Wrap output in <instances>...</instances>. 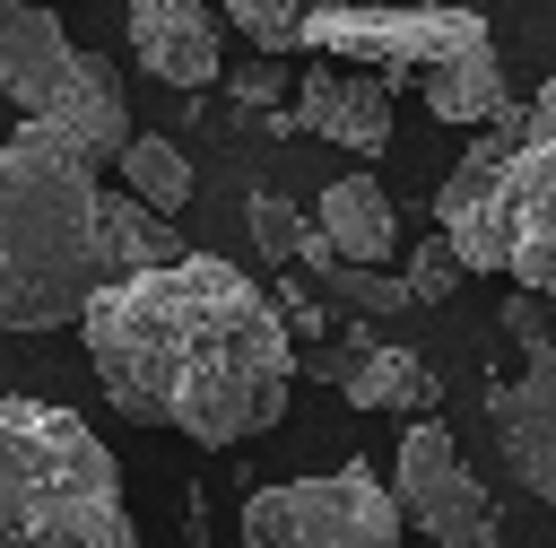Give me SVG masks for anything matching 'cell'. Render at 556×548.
Returning a JSON list of instances; mask_svg holds the SVG:
<instances>
[{
  "label": "cell",
  "instance_id": "4fadbf2b",
  "mask_svg": "<svg viewBox=\"0 0 556 548\" xmlns=\"http://www.w3.org/2000/svg\"><path fill=\"white\" fill-rule=\"evenodd\" d=\"M313 226H321L356 270H382L391 252H408V244H400V217H391V200H382V183H374V174H339V183L321 191Z\"/></svg>",
  "mask_w": 556,
  "mask_h": 548
},
{
  "label": "cell",
  "instance_id": "5bb4252c",
  "mask_svg": "<svg viewBox=\"0 0 556 548\" xmlns=\"http://www.w3.org/2000/svg\"><path fill=\"white\" fill-rule=\"evenodd\" d=\"M426 104L478 139V130H486V122L513 104V87H504V52H495V43H469V52L434 61V70H426Z\"/></svg>",
  "mask_w": 556,
  "mask_h": 548
},
{
  "label": "cell",
  "instance_id": "9c48e42d",
  "mask_svg": "<svg viewBox=\"0 0 556 548\" xmlns=\"http://www.w3.org/2000/svg\"><path fill=\"white\" fill-rule=\"evenodd\" d=\"M321 374L348 391V409H382V418H408V426L443 409L434 365H426L417 348L374 339V322H348V339H330V348H321Z\"/></svg>",
  "mask_w": 556,
  "mask_h": 548
},
{
  "label": "cell",
  "instance_id": "5b68a950",
  "mask_svg": "<svg viewBox=\"0 0 556 548\" xmlns=\"http://www.w3.org/2000/svg\"><path fill=\"white\" fill-rule=\"evenodd\" d=\"M469 270H504L530 296H556V78L530 96V130L513 148L504 191L452 235Z\"/></svg>",
  "mask_w": 556,
  "mask_h": 548
},
{
  "label": "cell",
  "instance_id": "30bf717a",
  "mask_svg": "<svg viewBox=\"0 0 556 548\" xmlns=\"http://www.w3.org/2000/svg\"><path fill=\"white\" fill-rule=\"evenodd\" d=\"M130 52H139V70L148 78H165V87H217L226 78V26L208 17V0H130Z\"/></svg>",
  "mask_w": 556,
  "mask_h": 548
},
{
  "label": "cell",
  "instance_id": "3957f363",
  "mask_svg": "<svg viewBox=\"0 0 556 548\" xmlns=\"http://www.w3.org/2000/svg\"><path fill=\"white\" fill-rule=\"evenodd\" d=\"M0 548H139L122 461L78 409L0 400Z\"/></svg>",
  "mask_w": 556,
  "mask_h": 548
},
{
  "label": "cell",
  "instance_id": "7a4b0ae2",
  "mask_svg": "<svg viewBox=\"0 0 556 548\" xmlns=\"http://www.w3.org/2000/svg\"><path fill=\"white\" fill-rule=\"evenodd\" d=\"M113 183L104 165L43 122H17L0 139V322L9 331H61L87 322L113 287L104 270Z\"/></svg>",
  "mask_w": 556,
  "mask_h": 548
},
{
  "label": "cell",
  "instance_id": "ac0fdd59",
  "mask_svg": "<svg viewBox=\"0 0 556 548\" xmlns=\"http://www.w3.org/2000/svg\"><path fill=\"white\" fill-rule=\"evenodd\" d=\"M400 278H408V296H417V304H443V296H452V287L469 278V261H460V244H452V235L434 226V235H417V244H408Z\"/></svg>",
  "mask_w": 556,
  "mask_h": 548
},
{
  "label": "cell",
  "instance_id": "9a60e30c",
  "mask_svg": "<svg viewBox=\"0 0 556 548\" xmlns=\"http://www.w3.org/2000/svg\"><path fill=\"white\" fill-rule=\"evenodd\" d=\"M330 9H348V0H226L235 35H252V43L269 52V61L304 52V43H313V26H321Z\"/></svg>",
  "mask_w": 556,
  "mask_h": 548
},
{
  "label": "cell",
  "instance_id": "44dd1931",
  "mask_svg": "<svg viewBox=\"0 0 556 548\" xmlns=\"http://www.w3.org/2000/svg\"><path fill=\"white\" fill-rule=\"evenodd\" d=\"M278 313H287L295 339H330V313H321V296L304 287V270H278Z\"/></svg>",
  "mask_w": 556,
  "mask_h": 548
},
{
  "label": "cell",
  "instance_id": "603a6c76",
  "mask_svg": "<svg viewBox=\"0 0 556 548\" xmlns=\"http://www.w3.org/2000/svg\"><path fill=\"white\" fill-rule=\"evenodd\" d=\"M35 9H52V0H35Z\"/></svg>",
  "mask_w": 556,
  "mask_h": 548
},
{
  "label": "cell",
  "instance_id": "8992f818",
  "mask_svg": "<svg viewBox=\"0 0 556 548\" xmlns=\"http://www.w3.org/2000/svg\"><path fill=\"white\" fill-rule=\"evenodd\" d=\"M400 531L408 513L365 461L243 496V548H400Z\"/></svg>",
  "mask_w": 556,
  "mask_h": 548
},
{
  "label": "cell",
  "instance_id": "cb8c5ba5",
  "mask_svg": "<svg viewBox=\"0 0 556 548\" xmlns=\"http://www.w3.org/2000/svg\"><path fill=\"white\" fill-rule=\"evenodd\" d=\"M495 548H504V539H495Z\"/></svg>",
  "mask_w": 556,
  "mask_h": 548
},
{
  "label": "cell",
  "instance_id": "ffe728a7",
  "mask_svg": "<svg viewBox=\"0 0 556 548\" xmlns=\"http://www.w3.org/2000/svg\"><path fill=\"white\" fill-rule=\"evenodd\" d=\"M504 339L521 348V365H556V296L513 287V296H504Z\"/></svg>",
  "mask_w": 556,
  "mask_h": 548
},
{
  "label": "cell",
  "instance_id": "277c9868",
  "mask_svg": "<svg viewBox=\"0 0 556 548\" xmlns=\"http://www.w3.org/2000/svg\"><path fill=\"white\" fill-rule=\"evenodd\" d=\"M0 96L17 104V122H43V130H70L96 165H122L130 157V104H122V78L78 52L61 35L52 9L35 0H9L0 9Z\"/></svg>",
  "mask_w": 556,
  "mask_h": 548
},
{
  "label": "cell",
  "instance_id": "e0dca14e",
  "mask_svg": "<svg viewBox=\"0 0 556 548\" xmlns=\"http://www.w3.org/2000/svg\"><path fill=\"white\" fill-rule=\"evenodd\" d=\"M243 226H252V244H261L278 270H295V252L313 244V217H304L287 191H252V200H243Z\"/></svg>",
  "mask_w": 556,
  "mask_h": 548
},
{
  "label": "cell",
  "instance_id": "2e32d148",
  "mask_svg": "<svg viewBox=\"0 0 556 548\" xmlns=\"http://www.w3.org/2000/svg\"><path fill=\"white\" fill-rule=\"evenodd\" d=\"M122 191H139L156 217H174V209L191 200V157H182L165 130H139L130 157H122Z\"/></svg>",
  "mask_w": 556,
  "mask_h": 548
},
{
  "label": "cell",
  "instance_id": "d6986e66",
  "mask_svg": "<svg viewBox=\"0 0 556 548\" xmlns=\"http://www.w3.org/2000/svg\"><path fill=\"white\" fill-rule=\"evenodd\" d=\"M330 296H339V304H348L356 322H382V313H408V304H417L400 270H356V261H348V270L330 278Z\"/></svg>",
  "mask_w": 556,
  "mask_h": 548
},
{
  "label": "cell",
  "instance_id": "ba28073f",
  "mask_svg": "<svg viewBox=\"0 0 556 548\" xmlns=\"http://www.w3.org/2000/svg\"><path fill=\"white\" fill-rule=\"evenodd\" d=\"M469 43H486V17L478 9H443V0H417V9H330L321 26H313V43L304 52H321V61H374L382 78H400V70H434V61H452V52H469Z\"/></svg>",
  "mask_w": 556,
  "mask_h": 548
},
{
  "label": "cell",
  "instance_id": "52a82bcc",
  "mask_svg": "<svg viewBox=\"0 0 556 548\" xmlns=\"http://www.w3.org/2000/svg\"><path fill=\"white\" fill-rule=\"evenodd\" d=\"M391 496H400V513L417 522V539H434V548H495V539H504V513H495L486 478L460 461V444H452L443 418H417V426L400 435V452H391Z\"/></svg>",
  "mask_w": 556,
  "mask_h": 548
},
{
  "label": "cell",
  "instance_id": "7402d4cb",
  "mask_svg": "<svg viewBox=\"0 0 556 548\" xmlns=\"http://www.w3.org/2000/svg\"><path fill=\"white\" fill-rule=\"evenodd\" d=\"M235 96H243V104H278V61H252V70H235Z\"/></svg>",
  "mask_w": 556,
  "mask_h": 548
},
{
  "label": "cell",
  "instance_id": "6da1fadb",
  "mask_svg": "<svg viewBox=\"0 0 556 548\" xmlns=\"http://www.w3.org/2000/svg\"><path fill=\"white\" fill-rule=\"evenodd\" d=\"M78 339L104 383V409L130 426H165V435L226 452L287 418L295 331L278 296H261L235 261L191 252L174 270L104 287Z\"/></svg>",
  "mask_w": 556,
  "mask_h": 548
},
{
  "label": "cell",
  "instance_id": "7c38bea8",
  "mask_svg": "<svg viewBox=\"0 0 556 548\" xmlns=\"http://www.w3.org/2000/svg\"><path fill=\"white\" fill-rule=\"evenodd\" d=\"M295 130H321L356 157H382L391 148V78L382 70H339V61H313L304 87H295Z\"/></svg>",
  "mask_w": 556,
  "mask_h": 548
},
{
  "label": "cell",
  "instance_id": "8fae6325",
  "mask_svg": "<svg viewBox=\"0 0 556 548\" xmlns=\"http://www.w3.org/2000/svg\"><path fill=\"white\" fill-rule=\"evenodd\" d=\"M486 426L504 444V470L556 513V365H521L513 383H486Z\"/></svg>",
  "mask_w": 556,
  "mask_h": 548
}]
</instances>
